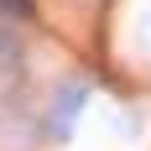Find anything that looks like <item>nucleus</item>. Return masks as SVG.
I'll list each match as a JSON object with an SVG mask.
<instances>
[{"label": "nucleus", "instance_id": "nucleus-1", "mask_svg": "<svg viewBox=\"0 0 151 151\" xmlns=\"http://www.w3.org/2000/svg\"><path fill=\"white\" fill-rule=\"evenodd\" d=\"M83 104H89V83H83V78H68V83L52 94V104H47V136L63 141V136H68V125L83 115Z\"/></svg>", "mask_w": 151, "mask_h": 151}, {"label": "nucleus", "instance_id": "nucleus-2", "mask_svg": "<svg viewBox=\"0 0 151 151\" xmlns=\"http://www.w3.org/2000/svg\"><path fill=\"white\" fill-rule=\"evenodd\" d=\"M0 11L16 16V21H31V16H37V5H31V0H0Z\"/></svg>", "mask_w": 151, "mask_h": 151}]
</instances>
